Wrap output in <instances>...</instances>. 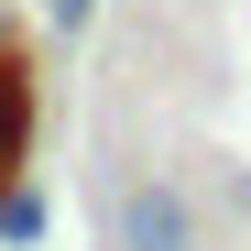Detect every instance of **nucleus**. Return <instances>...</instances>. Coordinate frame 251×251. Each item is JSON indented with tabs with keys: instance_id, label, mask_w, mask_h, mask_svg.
<instances>
[{
	"instance_id": "nucleus-1",
	"label": "nucleus",
	"mask_w": 251,
	"mask_h": 251,
	"mask_svg": "<svg viewBox=\"0 0 251 251\" xmlns=\"http://www.w3.org/2000/svg\"><path fill=\"white\" fill-rule=\"evenodd\" d=\"M109 251H197V207H186V186L131 175V186L109 197Z\"/></svg>"
},
{
	"instance_id": "nucleus-3",
	"label": "nucleus",
	"mask_w": 251,
	"mask_h": 251,
	"mask_svg": "<svg viewBox=\"0 0 251 251\" xmlns=\"http://www.w3.org/2000/svg\"><path fill=\"white\" fill-rule=\"evenodd\" d=\"M88 11H99V0H44V22H55V33H88Z\"/></svg>"
},
{
	"instance_id": "nucleus-2",
	"label": "nucleus",
	"mask_w": 251,
	"mask_h": 251,
	"mask_svg": "<svg viewBox=\"0 0 251 251\" xmlns=\"http://www.w3.org/2000/svg\"><path fill=\"white\" fill-rule=\"evenodd\" d=\"M0 240H44V197L33 186H0Z\"/></svg>"
}]
</instances>
